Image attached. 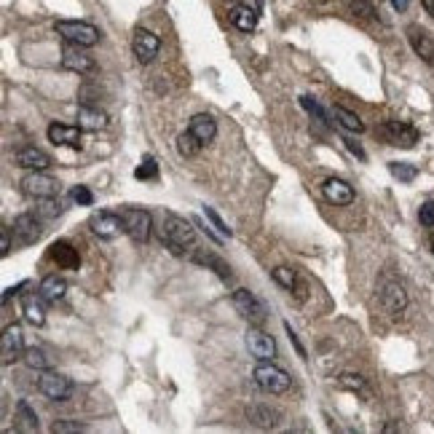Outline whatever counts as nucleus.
I'll use <instances>...</instances> for the list:
<instances>
[{
  "mask_svg": "<svg viewBox=\"0 0 434 434\" xmlns=\"http://www.w3.org/2000/svg\"><path fill=\"white\" fill-rule=\"evenodd\" d=\"M121 220H123V228L126 233L137 241V244H145L150 239V228H153V220H150L148 210H121Z\"/></svg>",
  "mask_w": 434,
  "mask_h": 434,
  "instance_id": "6e6552de",
  "label": "nucleus"
},
{
  "mask_svg": "<svg viewBox=\"0 0 434 434\" xmlns=\"http://www.w3.org/2000/svg\"><path fill=\"white\" fill-rule=\"evenodd\" d=\"M429 244H432V252H434V236H432V239H429Z\"/></svg>",
  "mask_w": 434,
  "mask_h": 434,
  "instance_id": "de8ad7c7",
  "label": "nucleus"
},
{
  "mask_svg": "<svg viewBox=\"0 0 434 434\" xmlns=\"http://www.w3.org/2000/svg\"><path fill=\"white\" fill-rule=\"evenodd\" d=\"M228 16H231V25H233L236 30L252 32L255 27H257V16H260V11H257V8H250V6H233Z\"/></svg>",
  "mask_w": 434,
  "mask_h": 434,
  "instance_id": "b1692460",
  "label": "nucleus"
},
{
  "mask_svg": "<svg viewBox=\"0 0 434 434\" xmlns=\"http://www.w3.org/2000/svg\"><path fill=\"white\" fill-rule=\"evenodd\" d=\"M135 177L137 180H156L158 177V164H156L153 156H142L140 166L135 169Z\"/></svg>",
  "mask_w": 434,
  "mask_h": 434,
  "instance_id": "f704fd0d",
  "label": "nucleus"
},
{
  "mask_svg": "<svg viewBox=\"0 0 434 434\" xmlns=\"http://www.w3.org/2000/svg\"><path fill=\"white\" fill-rule=\"evenodd\" d=\"M351 11L360 19H375V8L370 0H351Z\"/></svg>",
  "mask_w": 434,
  "mask_h": 434,
  "instance_id": "4c0bfd02",
  "label": "nucleus"
},
{
  "mask_svg": "<svg viewBox=\"0 0 434 434\" xmlns=\"http://www.w3.org/2000/svg\"><path fill=\"white\" fill-rule=\"evenodd\" d=\"M389 172L400 182H413L416 177H419V169H416L413 164H405V161H391Z\"/></svg>",
  "mask_w": 434,
  "mask_h": 434,
  "instance_id": "72a5a7b5",
  "label": "nucleus"
},
{
  "mask_svg": "<svg viewBox=\"0 0 434 434\" xmlns=\"http://www.w3.org/2000/svg\"><path fill=\"white\" fill-rule=\"evenodd\" d=\"M75 204H81V207H91L94 204V194H91L86 185H75L73 191H70Z\"/></svg>",
  "mask_w": 434,
  "mask_h": 434,
  "instance_id": "e433bc0d",
  "label": "nucleus"
},
{
  "mask_svg": "<svg viewBox=\"0 0 434 434\" xmlns=\"http://www.w3.org/2000/svg\"><path fill=\"white\" fill-rule=\"evenodd\" d=\"M421 6L426 8V14H432V16H434V0H421Z\"/></svg>",
  "mask_w": 434,
  "mask_h": 434,
  "instance_id": "49530a36",
  "label": "nucleus"
},
{
  "mask_svg": "<svg viewBox=\"0 0 434 434\" xmlns=\"http://www.w3.org/2000/svg\"><path fill=\"white\" fill-rule=\"evenodd\" d=\"M43 236V223L35 215H19L14 220V239L19 247H30Z\"/></svg>",
  "mask_w": 434,
  "mask_h": 434,
  "instance_id": "2eb2a0df",
  "label": "nucleus"
},
{
  "mask_svg": "<svg viewBox=\"0 0 434 434\" xmlns=\"http://www.w3.org/2000/svg\"><path fill=\"white\" fill-rule=\"evenodd\" d=\"M11 252V236H8V228H3V241H0V255L6 257V255Z\"/></svg>",
  "mask_w": 434,
  "mask_h": 434,
  "instance_id": "c03bdc74",
  "label": "nucleus"
},
{
  "mask_svg": "<svg viewBox=\"0 0 434 434\" xmlns=\"http://www.w3.org/2000/svg\"><path fill=\"white\" fill-rule=\"evenodd\" d=\"M332 113H335V118L341 121V126L344 129H348V132H365V123H362V118L357 116V113H351V110H346V107L341 105H335L332 107Z\"/></svg>",
  "mask_w": 434,
  "mask_h": 434,
  "instance_id": "c85d7f7f",
  "label": "nucleus"
},
{
  "mask_svg": "<svg viewBox=\"0 0 434 434\" xmlns=\"http://www.w3.org/2000/svg\"><path fill=\"white\" fill-rule=\"evenodd\" d=\"M346 142V148L351 150V153H354V156H357V158H360V161H365V158H367V153H365V150L360 148V145H357V142H354V140H344Z\"/></svg>",
  "mask_w": 434,
  "mask_h": 434,
  "instance_id": "37998d69",
  "label": "nucleus"
},
{
  "mask_svg": "<svg viewBox=\"0 0 434 434\" xmlns=\"http://www.w3.org/2000/svg\"><path fill=\"white\" fill-rule=\"evenodd\" d=\"M22 360H25V365L32 367V370H48V367H51V360L46 357L43 348H27Z\"/></svg>",
  "mask_w": 434,
  "mask_h": 434,
  "instance_id": "473e14b6",
  "label": "nucleus"
},
{
  "mask_svg": "<svg viewBox=\"0 0 434 434\" xmlns=\"http://www.w3.org/2000/svg\"><path fill=\"white\" fill-rule=\"evenodd\" d=\"M407 41H410L413 51L419 54L421 60L432 65L434 62V41H432V35H429V32L421 30L419 25H413V27H407Z\"/></svg>",
  "mask_w": 434,
  "mask_h": 434,
  "instance_id": "aec40b11",
  "label": "nucleus"
},
{
  "mask_svg": "<svg viewBox=\"0 0 434 434\" xmlns=\"http://www.w3.org/2000/svg\"><path fill=\"white\" fill-rule=\"evenodd\" d=\"M22 191L30 196V198H54V196H60L62 185L60 180H54V177H48L46 172H30V175H25L22 177Z\"/></svg>",
  "mask_w": 434,
  "mask_h": 434,
  "instance_id": "7ed1b4c3",
  "label": "nucleus"
},
{
  "mask_svg": "<svg viewBox=\"0 0 434 434\" xmlns=\"http://www.w3.org/2000/svg\"><path fill=\"white\" fill-rule=\"evenodd\" d=\"M161 241L169 247L172 255H185L196 247V231L194 225L188 223L185 217L177 215H164V223H161Z\"/></svg>",
  "mask_w": 434,
  "mask_h": 434,
  "instance_id": "f257e3e1",
  "label": "nucleus"
},
{
  "mask_svg": "<svg viewBox=\"0 0 434 434\" xmlns=\"http://www.w3.org/2000/svg\"><path fill=\"white\" fill-rule=\"evenodd\" d=\"M244 341H247V348H250V354L255 360H273L276 357V341L271 338L269 332H263L257 325L247 330Z\"/></svg>",
  "mask_w": 434,
  "mask_h": 434,
  "instance_id": "ddd939ff",
  "label": "nucleus"
},
{
  "mask_svg": "<svg viewBox=\"0 0 434 434\" xmlns=\"http://www.w3.org/2000/svg\"><path fill=\"white\" fill-rule=\"evenodd\" d=\"M194 260H196V263H201V266H210V269H215V271H217V276H220V279H225V282L233 276V273H231V266H228V263H223L217 255H196Z\"/></svg>",
  "mask_w": 434,
  "mask_h": 434,
  "instance_id": "c756f323",
  "label": "nucleus"
},
{
  "mask_svg": "<svg viewBox=\"0 0 434 434\" xmlns=\"http://www.w3.org/2000/svg\"><path fill=\"white\" fill-rule=\"evenodd\" d=\"M322 196L327 198L330 204H335V207H348L354 201V188L346 180H341V177H330L322 185Z\"/></svg>",
  "mask_w": 434,
  "mask_h": 434,
  "instance_id": "dca6fc26",
  "label": "nucleus"
},
{
  "mask_svg": "<svg viewBox=\"0 0 434 434\" xmlns=\"http://www.w3.org/2000/svg\"><path fill=\"white\" fill-rule=\"evenodd\" d=\"M201 148H204V142H201L191 129L177 137V153H180L182 158H194V156H198V150Z\"/></svg>",
  "mask_w": 434,
  "mask_h": 434,
  "instance_id": "bb28decb",
  "label": "nucleus"
},
{
  "mask_svg": "<svg viewBox=\"0 0 434 434\" xmlns=\"http://www.w3.org/2000/svg\"><path fill=\"white\" fill-rule=\"evenodd\" d=\"M188 129H191L204 145L212 142L215 135H217V123H215V118H212L210 113H196L194 118H191V123H188Z\"/></svg>",
  "mask_w": 434,
  "mask_h": 434,
  "instance_id": "5701e85b",
  "label": "nucleus"
},
{
  "mask_svg": "<svg viewBox=\"0 0 434 434\" xmlns=\"http://www.w3.org/2000/svg\"><path fill=\"white\" fill-rule=\"evenodd\" d=\"M48 140L62 148H81V126H67V123H51L48 126Z\"/></svg>",
  "mask_w": 434,
  "mask_h": 434,
  "instance_id": "6ab92c4d",
  "label": "nucleus"
},
{
  "mask_svg": "<svg viewBox=\"0 0 434 434\" xmlns=\"http://www.w3.org/2000/svg\"><path fill=\"white\" fill-rule=\"evenodd\" d=\"M14 421H16V429H19V432H35V429H38V416H35V410H32L25 400L16 405Z\"/></svg>",
  "mask_w": 434,
  "mask_h": 434,
  "instance_id": "a878e982",
  "label": "nucleus"
},
{
  "mask_svg": "<svg viewBox=\"0 0 434 434\" xmlns=\"http://www.w3.org/2000/svg\"><path fill=\"white\" fill-rule=\"evenodd\" d=\"M51 432H54V434H65V432H83V426H81L78 421H54V426H51Z\"/></svg>",
  "mask_w": 434,
  "mask_h": 434,
  "instance_id": "a19ab883",
  "label": "nucleus"
},
{
  "mask_svg": "<svg viewBox=\"0 0 434 434\" xmlns=\"http://www.w3.org/2000/svg\"><path fill=\"white\" fill-rule=\"evenodd\" d=\"M22 314H25V319L30 322L32 327H43L46 308H43V298H41V292H38V295H25V298H22Z\"/></svg>",
  "mask_w": 434,
  "mask_h": 434,
  "instance_id": "4be33fe9",
  "label": "nucleus"
},
{
  "mask_svg": "<svg viewBox=\"0 0 434 434\" xmlns=\"http://www.w3.org/2000/svg\"><path fill=\"white\" fill-rule=\"evenodd\" d=\"M338 386L346 391H354V394H365L370 397V389H367V381L357 373H341L338 375Z\"/></svg>",
  "mask_w": 434,
  "mask_h": 434,
  "instance_id": "cd10ccee",
  "label": "nucleus"
},
{
  "mask_svg": "<svg viewBox=\"0 0 434 434\" xmlns=\"http://www.w3.org/2000/svg\"><path fill=\"white\" fill-rule=\"evenodd\" d=\"M381 137L394 145V148H416V142H419V129L416 126H410V123H405V121H386L381 129Z\"/></svg>",
  "mask_w": 434,
  "mask_h": 434,
  "instance_id": "20e7f679",
  "label": "nucleus"
},
{
  "mask_svg": "<svg viewBox=\"0 0 434 434\" xmlns=\"http://www.w3.org/2000/svg\"><path fill=\"white\" fill-rule=\"evenodd\" d=\"M419 220H421V225H423V228H432V225H434V201H432V198L421 204Z\"/></svg>",
  "mask_w": 434,
  "mask_h": 434,
  "instance_id": "58836bf2",
  "label": "nucleus"
},
{
  "mask_svg": "<svg viewBox=\"0 0 434 434\" xmlns=\"http://www.w3.org/2000/svg\"><path fill=\"white\" fill-rule=\"evenodd\" d=\"M314 3H325V0H314Z\"/></svg>",
  "mask_w": 434,
  "mask_h": 434,
  "instance_id": "09e8293b",
  "label": "nucleus"
},
{
  "mask_svg": "<svg viewBox=\"0 0 434 434\" xmlns=\"http://www.w3.org/2000/svg\"><path fill=\"white\" fill-rule=\"evenodd\" d=\"M132 51H135L140 65H150V62L158 57V51H161V41H158V35H153L150 30L137 27L135 38H132Z\"/></svg>",
  "mask_w": 434,
  "mask_h": 434,
  "instance_id": "9b49d317",
  "label": "nucleus"
},
{
  "mask_svg": "<svg viewBox=\"0 0 434 434\" xmlns=\"http://www.w3.org/2000/svg\"><path fill=\"white\" fill-rule=\"evenodd\" d=\"M378 292H381V303H384V308L389 314H402L407 308V292H405V287L397 279L386 276L381 282V287H378Z\"/></svg>",
  "mask_w": 434,
  "mask_h": 434,
  "instance_id": "9d476101",
  "label": "nucleus"
},
{
  "mask_svg": "<svg viewBox=\"0 0 434 434\" xmlns=\"http://www.w3.org/2000/svg\"><path fill=\"white\" fill-rule=\"evenodd\" d=\"M255 384L263 391H269V394H285L292 386V378H290L287 370H282L271 360H260V365L255 367Z\"/></svg>",
  "mask_w": 434,
  "mask_h": 434,
  "instance_id": "f03ea898",
  "label": "nucleus"
},
{
  "mask_svg": "<svg viewBox=\"0 0 434 434\" xmlns=\"http://www.w3.org/2000/svg\"><path fill=\"white\" fill-rule=\"evenodd\" d=\"M38 389L43 397L54 400V402H65L73 397V384L70 378L54 373V370H41V378H38Z\"/></svg>",
  "mask_w": 434,
  "mask_h": 434,
  "instance_id": "39448f33",
  "label": "nucleus"
},
{
  "mask_svg": "<svg viewBox=\"0 0 434 434\" xmlns=\"http://www.w3.org/2000/svg\"><path fill=\"white\" fill-rule=\"evenodd\" d=\"M25 335L19 325H8L3 330V338H0V354H3V365H11L19 357H25Z\"/></svg>",
  "mask_w": 434,
  "mask_h": 434,
  "instance_id": "f8f14e48",
  "label": "nucleus"
},
{
  "mask_svg": "<svg viewBox=\"0 0 434 434\" xmlns=\"http://www.w3.org/2000/svg\"><path fill=\"white\" fill-rule=\"evenodd\" d=\"M285 330H287V335H290V341H292V346L298 348V357H303L306 360V348H303V344H300V338L295 335V330L290 327V325H285Z\"/></svg>",
  "mask_w": 434,
  "mask_h": 434,
  "instance_id": "79ce46f5",
  "label": "nucleus"
},
{
  "mask_svg": "<svg viewBox=\"0 0 434 434\" xmlns=\"http://www.w3.org/2000/svg\"><path fill=\"white\" fill-rule=\"evenodd\" d=\"M107 123H110V118H107L105 110H100V107H86V105L78 107V126H81V129L97 132V129H105Z\"/></svg>",
  "mask_w": 434,
  "mask_h": 434,
  "instance_id": "412c9836",
  "label": "nucleus"
},
{
  "mask_svg": "<svg viewBox=\"0 0 434 434\" xmlns=\"http://www.w3.org/2000/svg\"><path fill=\"white\" fill-rule=\"evenodd\" d=\"M233 306H236V311H239L250 325H263L266 322V303L257 298L255 292L250 290H236L233 292Z\"/></svg>",
  "mask_w": 434,
  "mask_h": 434,
  "instance_id": "0eeeda50",
  "label": "nucleus"
},
{
  "mask_svg": "<svg viewBox=\"0 0 434 434\" xmlns=\"http://www.w3.org/2000/svg\"><path fill=\"white\" fill-rule=\"evenodd\" d=\"M391 6H394V11H407L410 0H391Z\"/></svg>",
  "mask_w": 434,
  "mask_h": 434,
  "instance_id": "a18cd8bd",
  "label": "nucleus"
},
{
  "mask_svg": "<svg viewBox=\"0 0 434 434\" xmlns=\"http://www.w3.org/2000/svg\"><path fill=\"white\" fill-rule=\"evenodd\" d=\"M38 292H41V298L48 300V303H57V300L65 298V292H67V282L60 279V276H46L41 287H38Z\"/></svg>",
  "mask_w": 434,
  "mask_h": 434,
  "instance_id": "393cba45",
  "label": "nucleus"
},
{
  "mask_svg": "<svg viewBox=\"0 0 434 434\" xmlns=\"http://www.w3.org/2000/svg\"><path fill=\"white\" fill-rule=\"evenodd\" d=\"M204 215H207V220H210V223L215 225V228H217V233H223V236H231V228H228V225H225L223 220H220V215L212 210V207H204Z\"/></svg>",
  "mask_w": 434,
  "mask_h": 434,
  "instance_id": "ea45409f",
  "label": "nucleus"
},
{
  "mask_svg": "<svg viewBox=\"0 0 434 434\" xmlns=\"http://www.w3.org/2000/svg\"><path fill=\"white\" fill-rule=\"evenodd\" d=\"M276 416H279L276 410H271V407H260V405H255V407L247 410V419L252 421V423H257V426H273L276 421H269V419H276Z\"/></svg>",
  "mask_w": 434,
  "mask_h": 434,
  "instance_id": "2f4dec72",
  "label": "nucleus"
},
{
  "mask_svg": "<svg viewBox=\"0 0 434 434\" xmlns=\"http://www.w3.org/2000/svg\"><path fill=\"white\" fill-rule=\"evenodd\" d=\"M16 164L22 169H30V172H46L51 166V156L35 145H27V148L16 150Z\"/></svg>",
  "mask_w": 434,
  "mask_h": 434,
  "instance_id": "f3484780",
  "label": "nucleus"
},
{
  "mask_svg": "<svg viewBox=\"0 0 434 434\" xmlns=\"http://www.w3.org/2000/svg\"><path fill=\"white\" fill-rule=\"evenodd\" d=\"M83 48H86V46H78L67 41V46L62 48V67H65V70H73V73H81V75L94 73V70H97V62H94V57L86 54Z\"/></svg>",
  "mask_w": 434,
  "mask_h": 434,
  "instance_id": "1a4fd4ad",
  "label": "nucleus"
},
{
  "mask_svg": "<svg viewBox=\"0 0 434 434\" xmlns=\"http://www.w3.org/2000/svg\"><path fill=\"white\" fill-rule=\"evenodd\" d=\"M300 105L306 107V110H308V113H311V116H314L319 123H330V116L325 113V110H322V107H319V102H314V100H311V97H300Z\"/></svg>",
  "mask_w": 434,
  "mask_h": 434,
  "instance_id": "c9c22d12",
  "label": "nucleus"
},
{
  "mask_svg": "<svg viewBox=\"0 0 434 434\" xmlns=\"http://www.w3.org/2000/svg\"><path fill=\"white\" fill-rule=\"evenodd\" d=\"M89 228L94 236H100V239H105V241L116 239L121 231H126L121 215H113V212H94L89 220Z\"/></svg>",
  "mask_w": 434,
  "mask_h": 434,
  "instance_id": "4468645a",
  "label": "nucleus"
},
{
  "mask_svg": "<svg viewBox=\"0 0 434 434\" xmlns=\"http://www.w3.org/2000/svg\"><path fill=\"white\" fill-rule=\"evenodd\" d=\"M271 279H273L279 287L290 290V292L298 287V273H295L292 269H287V266H276V269L271 271Z\"/></svg>",
  "mask_w": 434,
  "mask_h": 434,
  "instance_id": "7c9ffc66",
  "label": "nucleus"
},
{
  "mask_svg": "<svg viewBox=\"0 0 434 434\" xmlns=\"http://www.w3.org/2000/svg\"><path fill=\"white\" fill-rule=\"evenodd\" d=\"M57 32H60L65 41H70V43H78V46H97L100 43V30L89 25V22H57L54 25Z\"/></svg>",
  "mask_w": 434,
  "mask_h": 434,
  "instance_id": "423d86ee",
  "label": "nucleus"
},
{
  "mask_svg": "<svg viewBox=\"0 0 434 434\" xmlns=\"http://www.w3.org/2000/svg\"><path fill=\"white\" fill-rule=\"evenodd\" d=\"M48 257L60 269H67V271H78V266H81V255H78V250H75L70 241H54L48 247Z\"/></svg>",
  "mask_w": 434,
  "mask_h": 434,
  "instance_id": "a211bd4d",
  "label": "nucleus"
}]
</instances>
